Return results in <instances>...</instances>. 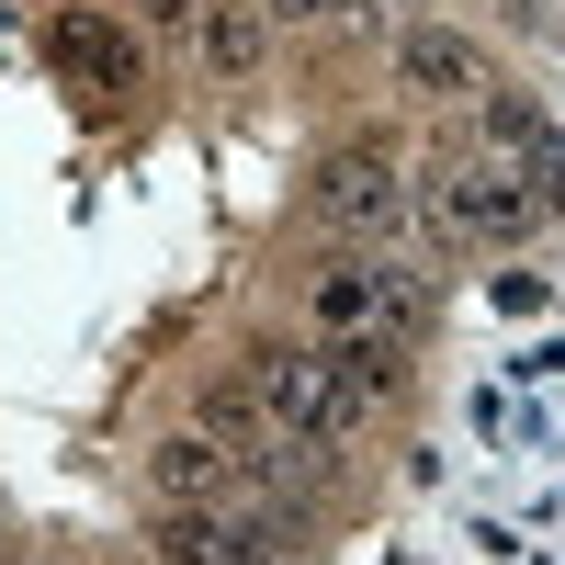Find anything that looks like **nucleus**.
<instances>
[{
    "mask_svg": "<svg viewBox=\"0 0 565 565\" xmlns=\"http://www.w3.org/2000/svg\"><path fill=\"white\" fill-rule=\"evenodd\" d=\"M543 181L509 159V148H441L430 170H418V226H430L441 249H521L532 226H543Z\"/></svg>",
    "mask_w": 565,
    "mask_h": 565,
    "instance_id": "obj_1",
    "label": "nucleus"
},
{
    "mask_svg": "<svg viewBox=\"0 0 565 565\" xmlns=\"http://www.w3.org/2000/svg\"><path fill=\"white\" fill-rule=\"evenodd\" d=\"M418 306H430V271L396 260V249H340L306 271V317L317 340H373V328H407Z\"/></svg>",
    "mask_w": 565,
    "mask_h": 565,
    "instance_id": "obj_2",
    "label": "nucleus"
},
{
    "mask_svg": "<svg viewBox=\"0 0 565 565\" xmlns=\"http://www.w3.org/2000/svg\"><path fill=\"white\" fill-rule=\"evenodd\" d=\"M317 226L351 238V249H396L407 226H418V170L396 148H340V159L317 170Z\"/></svg>",
    "mask_w": 565,
    "mask_h": 565,
    "instance_id": "obj_3",
    "label": "nucleus"
},
{
    "mask_svg": "<svg viewBox=\"0 0 565 565\" xmlns=\"http://www.w3.org/2000/svg\"><path fill=\"white\" fill-rule=\"evenodd\" d=\"M249 385H260V407H271V430H295V441H351L340 351H328V340H260V351H249Z\"/></svg>",
    "mask_w": 565,
    "mask_h": 565,
    "instance_id": "obj_4",
    "label": "nucleus"
},
{
    "mask_svg": "<svg viewBox=\"0 0 565 565\" xmlns=\"http://www.w3.org/2000/svg\"><path fill=\"white\" fill-rule=\"evenodd\" d=\"M45 68L68 90H90V103H125V90H148V45H136V23L68 0V12H45Z\"/></svg>",
    "mask_w": 565,
    "mask_h": 565,
    "instance_id": "obj_5",
    "label": "nucleus"
},
{
    "mask_svg": "<svg viewBox=\"0 0 565 565\" xmlns=\"http://www.w3.org/2000/svg\"><path fill=\"white\" fill-rule=\"evenodd\" d=\"M148 498H159V509H226V498H238V452L193 418V430H170V441L148 452Z\"/></svg>",
    "mask_w": 565,
    "mask_h": 565,
    "instance_id": "obj_6",
    "label": "nucleus"
},
{
    "mask_svg": "<svg viewBox=\"0 0 565 565\" xmlns=\"http://www.w3.org/2000/svg\"><path fill=\"white\" fill-rule=\"evenodd\" d=\"M396 79L418 90V103H476L498 68H487L476 34H452V23H407V34H396Z\"/></svg>",
    "mask_w": 565,
    "mask_h": 565,
    "instance_id": "obj_7",
    "label": "nucleus"
},
{
    "mask_svg": "<svg viewBox=\"0 0 565 565\" xmlns=\"http://www.w3.org/2000/svg\"><path fill=\"white\" fill-rule=\"evenodd\" d=\"M193 45H204V68H215V79H249V68L271 57V12H260V0H204Z\"/></svg>",
    "mask_w": 565,
    "mask_h": 565,
    "instance_id": "obj_8",
    "label": "nucleus"
},
{
    "mask_svg": "<svg viewBox=\"0 0 565 565\" xmlns=\"http://www.w3.org/2000/svg\"><path fill=\"white\" fill-rule=\"evenodd\" d=\"M193 418H204V430H215L226 452H260V441H271V407H260V385H249V373H215Z\"/></svg>",
    "mask_w": 565,
    "mask_h": 565,
    "instance_id": "obj_9",
    "label": "nucleus"
},
{
    "mask_svg": "<svg viewBox=\"0 0 565 565\" xmlns=\"http://www.w3.org/2000/svg\"><path fill=\"white\" fill-rule=\"evenodd\" d=\"M476 125H487V148H509V159H521V148H532V136H543L554 114L532 103V90H509V79H487V90H476Z\"/></svg>",
    "mask_w": 565,
    "mask_h": 565,
    "instance_id": "obj_10",
    "label": "nucleus"
},
{
    "mask_svg": "<svg viewBox=\"0 0 565 565\" xmlns=\"http://www.w3.org/2000/svg\"><path fill=\"white\" fill-rule=\"evenodd\" d=\"M271 23H362V0H260Z\"/></svg>",
    "mask_w": 565,
    "mask_h": 565,
    "instance_id": "obj_11",
    "label": "nucleus"
},
{
    "mask_svg": "<svg viewBox=\"0 0 565 565\" xmlns=\"http://www.w3.org/2000/svg\"><path fill=\"white\" fill-rule=\"evenodd\" d=\"M136 23H148V34H193L204 0H136Z\"/></svg>",
    "mask_w": 565,
    "mask_h": 565,
    "instance_id": "obj_12",
    "label": "nucleus"
}]
</instances>
